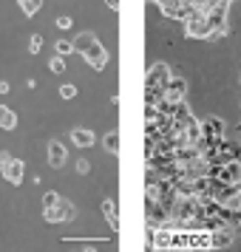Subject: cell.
<instances>
[{
	"label": "cell",
	"instance_id": "cell-11",
	"mask_svg": "<svg viewBox=\"0 0 241 252\" xmlns=\"http://www.w3.org/2000/svg\"><path fill=\"white\" fill-rule=\"evenodd\" d=\"M105 150H108V153H119V130H111V133L105 136Z\"/></svg>",
	"mask_w": 241,
	"mask_h": 252
},
{
	"label": "cell",
	"instance_id": "cell-10",
	"mask_svg": "<svg viewBox=\"0 0 241 252\" xmlns=\"http://www.w3.org/2000/svg\"><path fill=\"white\" fill-rule=\"evenodd\" d=\"M103 213H105V218H108V224L114 229H119V218H116V210H114V201H111V198L103 201Z\"/></svg>",
	"mask_w": 241,
	"mask_h": 252
},
{
	"label": "cell",
	"instance_id": "cell-21",
	"mask_svg": "<svg viewBox=\"0 0 241 252\" xmlns=\"http://www.w3.org/2000/svg\"><path fill=\"white\" fill-rule=\"evenodd\" d=\"M0 94H9V82H0Z\"/></svg>",
	"mask_w": 241,
	"mask_h": 252
},
{
	"label": "cell",
	"instance_id": "cell-13",
	"mask_svg": "<svg viewBox=\"0 0 241 252\" xmlns=\"http://www.w3.org/2000/svg\"><path fill=\"white\" fill-rule=\"evenodd\" d=\"M48 68L54 71V74H63V71H66V60L60 57V54H57V57H51V63H48Z\"/></svg>",
	"mask_w": 241,
	"mask_h": 252
},
{
	"label": "cell",
	"instance_id": "cell-7",
	"mask_svg": "<svg viewBox=\"0 0 241 252\" xmlns=\"http://www.w3.org/2000/svg\"><path fill=\"white\" fill-rule=\"evenodd\" d=\"M71 142H74L77 148H91L97 139H94L91 130H85V127H74V130H71Z\"/></svg>",
	"mask_w": 241,
	"mask_h": 252
},
{
	"label": "cell",
	"instance_id": "cell-16",
	"mask_svg": "<svg viewBox=\"0 0 241 252\" xmlns=\"http://www.w3.org/2000/svg\"><path fill=\"white\" fill-rule=\"evenodd\" d=\"M57 201H60L57 193H46V195H43V207H54Z\"/></svg>",
	"mask_w": 241,
	"mask_h": 252
},
{
	"label": "cell",
	"instance_id": "cell-18",
	"mask_svg": "<svg viewBox=\"0 0 241 252\" xmlns=\"http://www.w3.org/2000/svg\"><path fill=\"white\" fill-rule=\"evenodd\" d=\"M77 170H80V173H88V170H91V164H88L85 159H80V161H77Z\"/></svg>",
	"mask_w": 241,
	"mask_h": 252
},
{
	"label": "cell",
	"instance_id": "cell-5",
	"mask_svg": "<svg viewBox=\"0 0 241 252\" xmlns=\"http://www.w3.org/2000/svg\"><path fill=\"white\" fill-rule=\"evenodd\" d=\"M184 94H187L184 80H173L165 88V102H162V108H179V105H184Z\"/></svg>",
	"mask_w": 241,
	"mask_h": 252
},
{
	"label": "cell",
	"instance_id": "cell-12",
	"mask_svg": "<svg viewBox=\"0 0 241 252\" xmlns=\"http://www.w3.org/2000/svg\"><path fill=\"white\" fill-rule=\"evenodd\" d=\"M40 6H43V0H20V9H23V14H37L40 12Z\"/></svg>",
	"mask_w": 241,
	"mask_h": 252
},
{
	"label": "cell",
	"instance_id": "cell-15",
	"mask_svg": "<svg viewBox=\"0 0 241 252\" xmlns=\"http://www.w3.org/2000/svg\"><path fill=\"white\" fill-rule=\"evenodd\" d=\"M69 51H74V43H69V40H60V43H57V54L63 57V54H69Z\"/></svg>",
	"mask_w": 241,
	"mask_h": 252
},
{
	"label": "cell",
	"instance_id": "cell-14",
	"mask_svg": "<svg viewBox=\"0 0 241 252\" xmlns=\"http://www.w3.org/2000/svg\"><path fill=\"white\" fill-rule=\"evenodd\" d=\"M60 96H63V99H74V96H77V88H74V85H63V88H60Z\"/></svg>",
	"mask_w": 241,
	"mask_h": 252
},
{
	"label": "cell",
	"instance_id": "cell-19",
	"mask_svg": "<svg viewBox=\"0 0 241 252\" xmlns=\"http://www.w3.org/2000/svg\"><path fill=\"white\" fill-rule=\"evenodd\" d=\"M57 26H60V29H71V17H60Z\"/></svg>",
	"mask_w": 241,
	"mask_h": 252
},
{
	"label": "cell",
	"instance_id": "cell-3",
	"mask_svg": "<svg viewBox=\"0 0 241 252\" xmlns=\"http://www.w3.org/2000/svg\"><path fill=\"white\" fill-rule=\"evenodd\" d=\"M43 216H46L48 224H63V221H71V218L77 216V210H74V204H71V201L60 198L54 207H43Z\"/></svg>",
	"mask_w": 241,
	"mask_h": 252
},
{
	"label": "cell",
	"instance_id": "cell-4",
	"mask_svg": "<svg viewBox=\"0 0 241 252\" xmlns=\"http://www.w3.org/2000/svg\"><path fill=\"white\" fill-rule=\"evenodd\" d=\"M82 57H85V63H88L91 68H97V71H103L105 65H108V51H105V46L100 43V40H94L91 46L82 51Z\"/></svg>",
	"mask_w": 241,
	"mask_h": 252
},
{
	"label": "cell",
	"instance_id": "cell-20",
	"mask_svg": "<svg viewBox=\"0 0 241 252\" xmlns=\"http://www.w3.org/2000/svg\"><path fill=\"white\" fill-rule=\"evenodd\" d=\"M105 3H108V6H111L114 12H116V9H119V0H105Z\"/></svg>",
	"mask_w": 241,
	"mask_h": 252
},
{
	"label": "cell",
	"instance_id": "cell-9",
	"mask_svg": "<svg viewBox=\"0 0 241 252\" xmlns=\"http://www.w3.org/2000/svg\"><path fill=\"white\" fill-rule=\"evenodd\" d=\"M94 40H97V37H94L91 32H82V34H77V37H74V51H77V54H82V51L94 43Z\"/></svg>",
	"mask_w": 241,
	"mask_h": 252
},
{
	"label": "cell",
	"instance_id": "cell-2",
	"mask_svg": "<svg viewBox=\"0 0 241 252\" xmlns=\"http://www.w3.org/2000/svg\"><path fill=\"white\" fill-rule=\"evenodd\" d=\"M0 173H3V179L6 182H12V184H20L23 182V173H26V167H23V161L20 159H14L12 153H0Z\"/></svg>",
	"mask_w": 241,
	"mask_h": 252
},
{
	"label": "cell",
	"instance_id": "cell-1",
	"mask_svg": "<svg viewBox=\"0 0 241 252\" xmlns=\"http://www.w3.org/2000/svg\"><path fill=\"white\" fill-rule=\"evenodd\" d=\"M184 32H187V37H193V40H216V32L210 29L205 12H193L190 9L187 20H184Z\"/></svg>",
	"mask_w": 241,
	"mask_h": 252
},
{
	"label": "cell",
	"instance_id": "cell-17",
	"mask_svg": "<svg viewBox=\"0 0 241 252\" xmlns=\"http://www.w3.org/2000/svg\"><path fill=\"white\" fill-rule=\"evenodd\" d=\"M40 46H43V37L34 34V37H32V46H29V51H32V54H37V51H40Z\"/></svg>",
	"mask_w": 241,
	"mask_h": 252
},
{
	"label": "cell",
	"instance_id": "cell-8",
	"mask_svg": "<svg viewBox=\"0 0 241 252\" xmlns=\"http://www.w3.org/2000/svg\"><path fill=\"white\" fill-rule=\"evenodd\" d=\"M14 125H17V116H14V111H9L6 105H0V130H12Z\"/></svg>",
	"mask_w": 241,
	"mask_h": 252
},
{
	"label": "cell",
	"instance_id": "cell-6",
	"mask_svg": "<svg viewBox=\"0 0 241 252\" xmlns=\"http://www.w3.org/2000/svg\"><path fill=\"white\" fill-rule=\"evenodd\" d=\"M48 164L51 167H63L66 164V148H63V142H48Z\"/></svg>",
	"mask_w": 241,
	"mask_h": 252
}]
</instances>
